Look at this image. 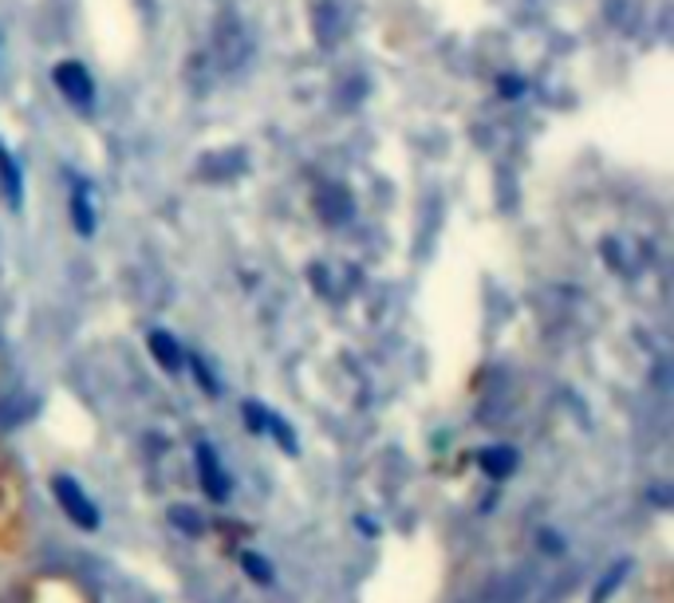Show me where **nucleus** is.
Listing matches in <instances>:
<instances>
[{
    "label": "nucleus",
    "mask_w": 674,
    "mask_h": 603,
    "mask_svg": "<svg viewBox=\"0 0 674 603\" xmlns=\"http://www.w3.org/2000/svg\"><path fill=\"white\" fill-rule=\"evenodd\" d=\"M52 80H55V87H60V95L72 103V107L91 111V103H95V80H91V72L83 67V63H75V60L55 63Z\"/></svg>",
    "instance_id": "nucleus-1"
},
{
    "label": "nucleus",
    "mask_w": 674,
    "mask_h": 603,
    "mask_svg": "<svg viewBox=\"0 0 674 603\" xmlns=\"http://www.w3.org/2000/svg\"><path fill=\"white\" fill-rule=\"evenodd\" d=\"M52 489H55L60 509L72 517L80 529H100V509H95V501L80 489V481L68 478V474H60V478H52Z\"/></svg>",
    "instance_id": "nucleus-2"
},
{
    "label": "nucleus",
    "mask_w": 674,
    "mask_h": 603,
    "mask_svg": "<svg viewBox=\"0 0 674 603\" xmlns=\"http://www.w3.org/2000/svg\"><path fill=\"white\" fill-rule=\"evenodd\" d=\"M245 418H249V430H252V434H265V430H269L272 438H277L288 454H297V438H292V430H288V426L280 423L277 415H272L269 406H261V403H245Z\"/></svg>",
    "instance_id": "nucleus-3"
},
{
    "label": "nucleus",
    "mask_w": 674,
    "mask_h": 603,
    "mask_svg": "<svg viewBox=\"0 0 674 603\" xmlns=\"http://www.w3.org/2000/svg\"><path fill=\"white\" fill-rule=\"evenodd\" d=\"M198 474H201V486H206V493L214 497V501H225L229 497V478H225L221 461H217L214 446H206V441H198Z\"/></svg>",
    "instance_id": "nucleus-4"
},
{
    "label": "nucleus",
    "mask_w": 674,
    "mask_h": 603,
    "mask_svg": "<svg viewBox=\"0 0 674 603\" xmlns=\"http://www.w3.org/2000/svg\"><path fill=\"white\" fill-rule=\"evenodd\" d=\"M477 461H481V469H486L489 478L501 481L517 469V450H512V446H489V450L477 454Z\"/></svg>",
    "instance_id": "nucleus-5"
},
{
    "label": "nucleus",
    "mask_w": 674,
    "mask_h": 603,
    "mask_svg": "<svg viewBox=\"0 0 674 603\" xmlns=\"http://www.w3.org/2000/svg\"><path fill=\"white\" fill-rule=\"evenodd\" d=\"M72 221L80 229V237H95V209H91V186L80 181L72 189Z\"/></svg>",
    "instance_id": "nucleus-6"
},
{
    "label": "nucleus",
    "mask_w": 674,
    "mask_h": 603,
    "mask_svg": "<svg viewBox=\"0 0 674 603\" xmlns=\"http://www.w3.org/2000/svg\"><path fill=\"white\" fill-rule=\"evenodd\" d=\"M151 352H154V360L163 363L166 371H182V363H186L178 340H174V335H166V332H154L151 335Z\"/></svg>",
    "instance_id": "nucleus-7"
},
{
    "label": "nucleus",
    "mask_w": 674,
    "mask_h": 603,
    "mask_svg": "<svg viewBox=\"0 0 674 603\" xmlns=\"http://www.w3.org/2000/svg\"><path fill=\"white\" fill-rule=\"evenodd\" d=\"M628 572H631V560H620V564H615V568H612V572H608V576H603V580H600V588H595L592 603H603V600H608V595H612V592H615V588H620V580H623V576H628Z\"/></svg>",
    "instance_id": "nucleus-8"
},
{
    "label": "nucleus",
    "mask_w": 674,
    "mask_h": 603,
    "mask_svg": "<svg viewBox=\"0 0 674 603\" xmlns=\"http://www.w3.org/2000/svg\"><path fill=\"white\" fill-rule=\"evenodd\" d=\"M0 178H4V189H9L12 206H20V174H17V163L4 154V146H0Z\"/></svg>",
    "instance_id": "nucleus-9"
},
{
    "label": "nucleus",
    "mask_w": 674,
    "mask_h": 603,
    "mask_svg": "<svg viewBox=\"0 0 674 603\" xmlns=\"http://www.w3.org/2000/svg\"><path fill=\"white\" fill-rule=\"evenodd\" d=\"M170 521L178 524L182 532H189V537H198V532L206 529V524L198 521V513H194L189 505H178V509H170Z\"/></svg>",
    "instance_id": "nucleus-10"
},
{
    "label": "nucleus",
    "mask_w": 674,
    "mask_h": 603,
    "mask_svg": "<svg viewBox=\"0 0 674 603\" xmlns=\"http://www.w3.org/2000/svg\"><path fill=\"white\" fill-rule=\"evenodd\" d=\"M241 564H245V572H249V576L257 580V584H269V580H272V568L265 564L261 557H245Z\"/></svg>",
    "instance_id": "nucleus-11"
},
{
    "label": "nucleus",
    "mask_w": 674,
    "mask_h": 603,
    "mask_svg": "<svg viewBox=\"0 0 674 603\" xmlns=\"http://www.w3.org/2000/svg\"><path fill=\"white\" fill-rule=\"evenodd\" d=\"M501 91H505V95H521V83L505 80V83H501Z\"/></svg>",
    "instance_id": "nucleus-12"
}]
</instances>
